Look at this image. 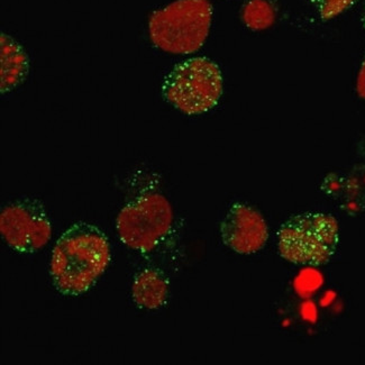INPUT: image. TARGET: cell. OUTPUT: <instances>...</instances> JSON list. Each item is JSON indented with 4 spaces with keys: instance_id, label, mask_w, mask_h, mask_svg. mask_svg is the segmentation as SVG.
I'll use <instances>...</instances> for the list:
<instances>
[{
    "instance_id": "cell-1",
    "label": "cell",
    "mask_w": 365,
    "mask_h": 365,
    "mask_svg": "<svg viewBox=\"0 0 365 365\" xmlns=\"http://www.w3.org/2000/svg\"><path fill=\"white\" fill-rule=\"evenodd\" d=\"M108 237L101 228L78 222L62 234L53 249L50 273L63 296L89 292L110 263Z\"/></svg>"
},
{
    "instance_id": "cell-10",
    "label": "cell",
    "mask_w": 365,
    "mask_h": 365,
    "mask_svg": "<svg viewBox=\"0 0 365 365\" xmlns=\"http://www.w3.org/2000/svg\"><path fill=\"white\" fill-rule=\"evenodd\" d=\"M242 19L252 31H264L274 24L277 9L271 0H247L242 11Z\"/></svg>"
},
{
    "instance_id": "cell-8",
    "label": "cell",
    "mask_w": 365,
    "mask_h": 365,
    "mask_svg": "<svg viewBox=\"0 0 365 365\" xmlns=\"http://www.w3.org/2000/svg\"><path fill=\"white\" fill-rule=\"evenodd\" d=\"M169 279L156 267H145L136 273L133 281V300L138 307L158 309L169 298Z\"/></svg>"
},
{
    "instance_id": "cell-7",
    "label": "cell",
    "mask_w": 365,
    "mask_h": 365,
    "mask_svg": "<svg viewBox=\"0 0 365 365\" xmlns=\"http://www.w3.org/2000/svg\"><path fill=\"white\" fill-rule=\"evenodd\" d=\"M220 236L222 243L238 255H253L267 244L269 228L259 210L236 202L220 224Z\"/></svg>"
},
{
    "instance_id": "cell-13",
    "label": "cell",
    "mask_w": 365,
    "mask_h": 365,
    "mask_svg": "<svg viewBox=\"0 0 365 365\" xmlns=\"http://www.w3.org/2000/svg\"><path fill=\"white\" fill-rule=\"evenodd\" d=\"M362 23H363V26L365 27V5H364V9H363Z\"/></svg>"
},
{
    "instance_id": "cell-9",
    "label": "cell",
    "mask_w": 365,
    "mask_h": 365,
    "mask_svg": "<svg viewBox=\"0 0 365 365\" xmlns=\"http://www.w3.org/2000/svg\"><path fill=\"white\" fill-rule=\"evenodd\" d=\"M1 93H9L24 83L29 70V56L13 37L1 34Z\"/></svg>"
},
{
    "instance_id": "cell-6",
    "label": "cell",
    "mask_w": 365,
    "mask_h": 365,
    "mask_svg": "<svg viewBox=\"0 0 365 365\" xmlns=\"http://www.w3.org/2000/svg\"><path fill=\"white\" fill-rule=\"evenodd\" d=\"M0 233L14 251L33 255L46 247L52 225L42 201L21 198L6 205L0 214Z\"/></svg>"
},
{
    "instance_id": "cell-3",
    "label": "cell",
    "mask_w": 365,
    "mask_h": 365,
    "mask_svg": "<svg viewBox=\"0 0 365 365\" xmlns=\"http://www.w3.org/2000/svg\"><path fill=\"white\" fill-rule=\"evenodd\" d=\"M224 91L220 66L205 56L191 58L171 70L162 86V95L185 115H200L217 105Z\"/></svg>"
},
{
    "instance_id": "cell-2",
    "label": "cell",
    "mask_w": 365,
    "mask_h": 365,
    "mask_svg": "<svg viewBox=\"0 0 365 365\" xmlns=\"http://www.w3.org/2000/svg\"><path fill=\"white\" fill-rule=\"evenodd\" d=\"M212 15L210 0H175L152 14L148 21L150 38L165 53H196L208 38Z\"/></svg>"
},
{
    "instance_id": "cell-5",
    "label": "cell",
    "mask_w": 365,
    "mask_h": 365,
    "mask_svg": "<svg viewBox=\"0 0 365 365\" xmlns=\"http://www.w3.org/2000/svg\"><path fill=\"white\" fill-rule=\"evenodd\" d=\"M173 226V207L159 191H148L128 201L116 220L122 243L142 253L158 249L167 240Z\"/></svg>"
},
{
    "instance_id": "cell-12",
    "label": "cell",
    "mask_w": 365,
    "mask_h": 365,
    "mask_svg": "<svg viewBox=\"0 0 365 365\" xmlns=\"http://www.w3.org/2000/svg\"><path fill=\"white\" fill-rule=\"evenodd\" d=\"M355 91H356V95L359 96V98L365 101V58H363L360 69L357 72Z\"/></svg>"
},
{
    "instance_id": "cell-4",
    "label": "cell",
    "mask_w": 365,
    "mask_h": 365,
    "mask_svg": "<svg viewBox=\"0 0 365 365\" xmlns=\"http://www.w3.org/2000/svg\"><path fill=\"white\" fill-rule=\"evenodd\" d=\"M278 236L283 259L294 264L320 267L336 252L339 222L331 215L304 212L283 222Z\"/></svg>"
},
{
    "instance_id": "cell-11",
    "label": "cell",
    "mask_w": 365,
    "mask_h": 365,
    "mask_svg": "<svg viewBox=\"0 0 365 365\" xmlns=\"http://www.w3.org/2000/svg\"><path fill=\"white\" fill-rule=\"evenodd\" d=\"M323 21H331L352 9L359 0H310Z\"/></svg>"
}]
</instances>
